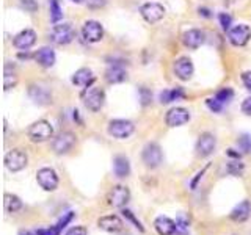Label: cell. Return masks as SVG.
I'll list each match as a JSON object with an SVG mask.
<instances>
[{
	"label": "cell",
	"instance_id": "6da1fadb",
	"mask_svg": "<svg viewBox=\"0 0 251 235\" xmlns=\"http://www.w3.org/2000/svg\"><path fill=\"white\" fill-rule=\"evenodd\" d=\"M83 105L91 111H99L106 102V92L99 87H88L82 92Z\"/></svg>",
	"mask_w": 251,
	"mask_h": 235
},
{
	"label": "cell",
	"instance_id": "7a4b0ae2",
	"mask_svg": "<svg viewBox=\"0 0 251 235\" xmlns=\"http://www.w3.org/2000/svg\"><path fill=\"white\" fill-rule=\"evenodd\" d=\"M27 133H29V138L33 141V143H44V141L52 138L54 127L49 121L39 119V121H35V123L29 127Z\"/></svg>",
	"mask_w": 251,
	"mask_h": 235
},
{
	"label": "cell",
	"instance_id": "3957f363",
	"mask_svg": "<svg viewBox=\"0 0 251 235\" xmlns=\"http://www.w3.org/2000/svg\"><path fill=\"white\" fill-rule=\"evenodd\" d=\"M5 166L6 169H10L11 173H18V171H22L27 163H29V157L22 151V149H11L5 154Z\"/></svg>",
	"mask_w": 251,
	"mask_h": 235
},
{
	"label": "cell",
	"instance_id": "277c9868",
	"mask_svg": "<svg viewBox=\"0 0 251 235\" xmlns=\"http://www.w3.org/2000/svg\"><path fill=\"white\" fill-rule=\"evenodd\" d=\"M135 130V126L129 119H113L108 123V133L116 140L129 138Z\"/></svg>",
	"mask_w": 251,
	"mask_h": 235
},
{
	"label": "cell",
	"instance_id": "5b68a950",
	"mask_svg": "<svg viewBox=\"0 0 251 235\" xmlns=\"http://www.w3.org/2000/svg\"><path fill=\"white\" fill-rule=\"evenodd\" d=\"M142 160H143L146 168H149V169L157 168L163 160L162 149H160V146L157 143L146 145L144 149H143V152H142Z\"/></svg>",
	"mask_w": 251,
	"mask_h": 235
},
{
	"label": "cell",
	"instance_id": "8992f818",
	"mask_svg": "<svg viewBox=\"0 0 251 235\" xmlns=\"http://www.w3.org/2000/svg\"><path fill=\"white\" fill-rule=\"evenodd\" d=\"M129 201H130V190L127 187H124V185H115L107 195L108 205L116 209H123Z\"/></svg>",
	"mask_w": 251,
	"mask_h": 235
},
{
	"label": "cell",
	"instance_id": "52a82bcc",
	"mask_svg": "<svg viewBox=\"0 0 251 235\" xmlns=\"http://www.w3.org/2000/svg\"><path fill=\"white\" fill-rule=\"evenodd\" d=\"M75 38V32L71 24H60L55 25L51 30V39L58 46H66Z\"/></svg>",
	"mask_w": 251,
	"mask_h": 235
},
{
	"label": "cell",
	"instance_id": "ba28073f",
	"mask_svg": "<svg viewBox=\"0 0 251 235\" xmlns=\"http://www.w3.org/2000/svg\"><path fill=\"white\" fill-rule=\"evenodd\" d=\"M75 145V135L72 132H60L52 141V151L58 155L68 154Z\"/></svg>",
	"mask_w": 251,
	"mask_h": 235
},
{
	"label": "cell",
	"instance_id": "9c48e42d",
	"mask_svg": "<svg viewBox=\"0 0 251 235\" xmlns=\"http://www.w3.org/2000/svg\"><path fill=\"white\" fill-rule=\"evenodd\" d=\"M36 181L39 187L46 191H55L58 188V176L52 168H41L36 173Z\"/></svg>",
	"mask_w": 251,
	"mask_h": 235
},
{
	"label": "cell",
	"instance_id": "30bf717a",
	"mask_svg": "<svg viewBox=\"0 0 251 235\" xmlns=\"http://www.w3.org/2000/svg\"><path fill=\"white\" fill-rule=\"evenodd\" d=\"M140 13H142V16H143V19L146 20V22L156 24L165 16V8H163V5H160V3L148 2V3L142 5Z\"/></svg>",
	"mask_w": 251,
	"mask_h": 235
},
{
	"label": "cell",
	"instance_id": "8fae6325",
	"mask_svg": "<svg viewBox=\"0 0 251 235\" xmlns=\"http://www.w3.org/2000/svg\"><path fill=\"white\" fill-rule=\"evenodd\" d=\"M228 38L231 41V44L242 47V46H245L251 38V28L245 24H239L229 30Z\"/></svg>",
	"mask_w": 251,
	"mask_h": 235
},
{
	"label": "cell",
	"instance_id": "7c38bea8",
	"mask_svg": "<svg viewBox=\"0 0 251 235\" xmlns=\"http://www.w3.org/2000/svg\"><path fill=\"white\" fill-rule=\"evenodd\" d=\"M190 121V111L182 107H174L165 116V123L168 127H179Z\"/></svg>",
	"mask_w": 251,
	"mask_h": 235
},
{
	"label": "cell",
	"instance_id": "4fadbf2b",
	"mask_svg": "<svg viewBox=\"0 0 251 235\" xmlns=\"http://www.w3.org/2000/svg\"><path fill=\"white\" fill-rule=\"evenodd\" d=\"M82 35L88 42H99L104 36V28L97 20H87L82 27Z\"/></svg>",
	"mask_w": 251,
	"mask_h": 235
},
{
	"label": "cell",
	"instance_id": "5bb4252c",
	"mask_svg": "<svg viewBox=\"0 0 251 235\" xmlns=\"http://www.w3.org/2000/svg\"><path fill=\"white\" fill-rule=\"evenodd\" d=\"M215 147H217V140L212 133H203L199 135L197 141V155L198 157H209L214 154Z\"/></svg>",
	"mask_w": 251,
	"mask_h": 235
},
{
	"label": "cell",
	"instance_id": "9a60e30c",
	"mask_svg": "<svg viewBox=\"0 0 251 235\" xmlns=\"http://www.w3.org/2000/svg\"><path fill=\"white\" fill-rule=\"evenodd\" d=\"M174 74L180 80H188L193 74V63L188 56H180L174 61Z\"/></svg>",
	"mask_w": 251,
	"mask_h": 235
},
{
	"label": "cell",
	"instance_id": "2e32d148",
	"mask_svg": "<svg viewBox=\"0 0 251 235\" xmlns=\"http://www.w3.org/2000/svg\"><path fill=\"white\" fill-rule=\"evenodd\" d=\"M35 42H36V33L30 28H25L20 33H18L15 39H13V44L15 47L20 49V51H27V49H30Z\"/></svg>",
	"mask_w": 251,
	"mask_h": 235
},
{
	"label": "cell",
	"instance_id": "e0dca14e",
	"mask_svg": "<svg viewBox=\"0 0 251 235\" xmlns=\"http://www.w3.org/2000/svg\"><path fill=\"white\" fill-rule=\"evenodd\" d=\"M97 226L106 232H120L123 229L124 223L118 215H107L97 219Z\"/></svg>",
	"mask_w": 251,
	"mask_h": 235
},
{
	"label": "cell",
	"instance_id": "ac0fdd59",
	"mask_svg": "<svg viewBox=\"0 0 251 235\" xmlns=\"http://www.w3.org/2000/svg\"><path fill=\"white\" fill-rule=\"evenodd\" d=\"M250 215H251V202L245 199V201L239 202L231 210V213H229V218H231L233 221H235V223H243L250 218Z\"/></svg>",
	"mask_w": 251,
	"mask_h": 235
},
{
	"label": "cell",
	"instance_id": "d6986e66",
	"mask_svg": "<svg viewBox=\"0 0 251 235\" xmlns=\"http://www.w3.org/2000/svg\"><path fill=\"white\" fill-rule=\"evenodd\" d=\"M154 227L159 235H173L176 234V221L168 217L160 215L156 218L154 221Z\"/></svg>",
	"mask_w": 251,
	"mask_h": 235
},
{
	"label": "cell",
	"instance_id": "ffe728a7",
	"mask_svg": "<svg viewBox=\"0 0 251 235\" xmlns=\"http://www.w3.org/2000/svg\"><path fill=\"white\" fill-rule=\"evenodd\" d=\"M29 96L30 99L38 105H49L52 102V96L46 88L43 87H36V85H32L29 90Z\"/></svg>",
	"mask_w": 251,
	"mask_h": 235
},
{
	"label": "cell",
	"instance_id": "44dd1931",
	"mask_svg": "<svg viewBox=\"0 0 251 235\" xmlns=\"http://www.w3.org/2000/svg\"><path fill=\"white\" fill-rule=\"evenodd\" d=\"M93 82H94L93 71L88 68H80L79 71H75V74L72 75V83L77 85V87H82V88L91 87Z\"/></svg>",
	"mask_w": 251,
	"mask_h": 235
},
{
	"label": "cell",
	"instance_id": "7402d4cb",
	"mask_svg": "<svg viewBox=\"0 0 251 235\" xmlns=\"http://www.w3.org/2000/svg\"><path fill=\"white\" fill-rule=\"evenodd\" d=\"M35 60L43 68H52L55 65V52L51 47H41L35 52Z\"/></svg>",
	"mask_w": 251,
	"mask_h": 235
},
{
	"label": "cell",
	"instance_id": "603a6c76",
	"mask_svg": "<svg viewBox=\"0 0 251 235\" xmlns=\"http://www.w3.org/2000/svg\"><path fill=\"white\" fill-rule=\"evenodd\" d=\"M113 173L118 179H124L130 174V163L129 159L124 155H116L113 159Z\"/></svg>",
	"mask_w": 251,
	"mask_h": 235
},
{
	"label": "cell",
	"instance_id": "cb8c5ba5",
	"mask_svg": "<svg viewBox=\"0 0 251 235\" xmlns=\"http://www.w3.org/2000/svg\"><path fill=\"white\" fill-rule=\"evenodd\" d=\"M182 41L188 49H198L204 42V35L203 32L197 30V28H192V30L184 33Z\"/></svg>",
	"mask_w": 251,
	"mask_h": 235
},
{
	"label": "cell",
	"instance_id": "d4e9b609",
	"mask_svg": "<svg viewBox=\"0 0 251 235\" xmlns=\"http://www.w3.org/2000/svg\"><path fill=\"white\" fill-rule=\"evenodd\" d=\"M126 78H127V72L120 65H113L106 71V80L108 83H121Z\"/></svg>",
	"mask_w": 251,
	"mask_h": 235
},
{
	"label": "cell",
	"instance_id": "484cf974",
	"mask_svg": "<svg viewBox=\"0 0 251 235\" xmlns=\"http://www.w3.org/2000/svg\"><path fill=\"white\" fill-rule=\"evenodd\" d=\"M3 207L8 213H16L22 209V201H20V198L16 195L5 193L3 195Z\"/></svg>",
	"mask_w": 251,
	"mask_h": 235
},
{
	"label": "cell",
	"instance_id": "4316f807",
	"mask_svg": "<svg viewBox=\"0 0 251 235\" xmlns=\"http://www.w3.org/2000/svg\"><path fill=\"white\" fill-rule=\"evenodd\" d=\"M184 90L182 88H173V90H163L160 92V102L162 104H170L173 101H178V99H182Z\"/></svg>",
	"mask_w": 251,
	"mask_h": 235
},
{
	"label": "cell",
	"instance_id": "83f0119b",
	"mask_svg": "<svg viewBox=\"0 0 251 235\" xmlns=\"http://www.w3.org/2000/svg\"><path fill=\"white\" fill-rule=\"evenodd\" d=\"M18 85V75L16 72L10 68V65L5 66V77H3V90L8 91L11 88H15Z\"/></svg>",
	"mask_w": 251,
	"mask_h": 235
},
{
	"label": "cell",
	"instance_id": "f1b7e54d",
	"mask_svg": "<svg viewBox=\"0 0 251 235\" xmlns=\"http://www.w3.org/2000/svg\"><path fill=\"white\" fill-rule=\"evenodd\" d=\"M188 226H190V218L185 213H179L176 218V232L180 235H185L188 232Z\"/></svg>",
	"mask_w": 251,
	"mask_h": 235
},
{
	"label": "cell",
	"instance_id": "f546056e",
	"mask_svg": "<svg viewBox=\"0 0 251 235\" xmlns=\"http://www.w3.org/2000/svg\"><path fill=\"white\" fill-rule=\"evenodd\" d=\"M243 169H245V165H243V163L239 162L237 159L233 160V162H229L228 166H226L228 174H231V176H242L243 174Z\"/></svg>",
	"mask_w": 251,
	"mask_h": 235
},
{
	"label": "cell",
	"instance_id": "4dcf8cb0",
	"mask_svg": "<svg viewBox=\"0 0 251 235\" xmlns=\"http://www.w3.org/2000/svg\"><path fill=\"white\" fill-rule=\"evenodd\" d=\"M61 18H63V11L60 8L58 0H51V19H52V22L54 24L60 22Z\"/></svg>",
	"mask_w": 251,
	"mask_h": 235
},
{
	"label": "cell",
	"instance_id": "1f68e13d",
	"mask_svg": "<svg viewBox=\"0 0 251 235\" xmlns=\"http://www.w3.org/2000/svg\"><path fill=\"white\" fill-rule=\"evenodd\" d=\"M237 145H239L240 151L243 154H251V135L243 133L242 137L237 140Z\"/></svg>",
	"mask_w": 251,
	"mask_h": 235
},
{
	"label": "cell",
	"instance_id": "d6a6232c",
	"mask_svg": "<svg viewBox=\"0 0 251 235\" xmlns=\"http://www.w3.org/2000/svg\"><path fill=\"white\" fill-rule=\"evenodd\" d=\"M233 97H234V91L231 88H223L217 92V94H215V99H217L218 102H221L223 105L228 104Z\"/></svg>",
	"mask_w": 251,
	"mask_h": 235
},
{
	"label": "cell",
	"instance_id": "836d02e7",
	"mask_svg": "<svg viewBox=\"0 0 251 235\" xmlns=\"http://www.w3.org/2000/svg\"><path fill=\"white\" fill-rule=\"evenodd\" d=\"M121 213H123V215H124V218H126V219H129V221H130L132 224H134V226L137 227V229H138V231H140V232H144V227L142 226V223H140V221H138V219L135 218V215H134V213H132L130 210H127V209H124V210H123Z\"/></svg>",
	"mask_w": 251,
	"mask_h": 235
},
{
	"label": "cell",
	"instance_id": "e575fe53",
	"mask_svg": "<svg viewBox=\"0 0 251 235\" xmlns=\"http://www.w3.org/2000/svg\"><path fill=\"white\" fill-rule=\"evenodd\" d=\"M74 217H75V213H74V212H68L66 215L63 217L57 224H55V227H57V229H58V232H61L63 229H65V227H66V226H68L69 223H71L72 219H74Z\"/></svg>",
	"mask_w": 251,
	"mask_h": 235
},
{
	"label": "cell",
	"instance_id": "d590c367",
	"mask_svg": "<svg viewBox=\"0 0 251 235\" xmlns=\"http://www.w3.org/2000/svg\"><path fill=\"white\" fill-rule=\"evenodd\" d=\"M138 94H140V102H142L143 107L151 104V101H152V92L148 88H144V87L140 88V90H138Z\"/></svg>",
	"mask_w": 251,
	"mask_h": 235
},
{
	"label": "cell",
	"instance_id": "8d00e7d4",
	"mask_svg": "<svg viewBox=\"0 0 251 235\" xmlns=\"http://www.w3.org/2000/svg\"><path fill=\"white\" fill-rule=\"evenodd\" d=\"M218 19H220V25H221V28L223 30H231V24H233V18L229 16L228 13H220V16H218Z\"/></svg>",
	"mask_w": 251,
	"mask_h": 235
},
{
	"label": "cell",
	"instance_id": "74e56055",
	"mask_svg": "<svg viewBox=\"0 0 251 235\" xmlns=\"http://www.w3.org/2000/svg\"><path fill=\"white\" fill-rule=\"evenodd\" d=\"M209 169V165H206L203 169H201V171H198V173L197 174H195V177H193V179H192V182H190V190H197V187H198V183H199V181L201 179H203V177H204V174H206V171Z\"/></svg>",
	"mask_w": 251,
	"mask_h": 235
},
{
	"label": "cell",
	"instance_id": "f35d334b",
	"mask_svg": "<svg viewBox=\"0 0 251 235\" xmlns=\"http://www.w3.org/2000/svg\"><path fill=\"white\" fill-rule=\"evenodd\" d=\"M206 104H207V107L209 108H211L214 113H220L221 110H223V104L221 102H218L217 99L215 97H211V99H207L206 101Z\"/></svg>",
	"mask_w": 251,
	"mask_h": 235
},
{
	"label": "cell",
	"instance_id": "ab89813d",
	"mask_svg": "<svg viewBox=\"0 0 251 235\" xmlns=\"http://www.w3.org/2000/svg\"><path fill=\"white\" fill-rule=\"evenodd\" d=\"M20 5H22V8H25L27 11H30V13L38 10L36 0H20Z\"/></svg>",
	"mask_w": 251,
	"mask_h": 235
},
{
	"label": "cell",
	"instance_id": "60d3db41",
	"mask_svg": "<svg viewBox=\"0 0 251 235\" xmlns=\"http://www.w3.org/2000/svg\"><path fill=\"white\" fill-rule=\"evenodd\" d=\"M65 235H88L87 227L83 226H74L71 229H68V232Z\"/></svg>",
	"mask_w": 251,
	"mask_h": 235
},
{
	"label": "cell",
	"instance_id": "b9f144b4",
	"mask_svg": "<svg viewBox=\"0 0 251 235\" xmlns=\"http://www.w3.org/2000/svg\"><path fill=\"white\" fill-rule=\"evenodd\" d=\"M108 0H87V3L90 8H93V10H97V8H104V6L107 5Z\"/></svg>",
	"mask_w": 251,
	"mask_h": 235
},
{
	"label": "cell",
	"instance_id": "7bdbcfd3",
	"mask_svg": "<svg viewBox=\"0 0 251 235\" xmlns=\"http://www.w3.org/2000/svg\"><path fill=\"white\" fill-rule=\"evenodd\" d=\"M61 232H58V229L55 226L52 227H47V229H38L36 235H60Z\"/></svg>",
	"mask_w": 251,
	"mask_h": 235
},
{
	"label": "cell",
	"instance_id": "ee69618b",
	"mask_svg": "<svg viewBox=\"0 0 251 235\" xmlns=\"http://www.w3.org/2000/svg\"><path fill=\"white\" fill-rule=\"evenodd\" d=\"M242 111L245 113L247 116H251V97H247L245 101L242 102Z\"/></svg>",
	"mask_w": 251,
	"mask_h": 235
},
{
	"label": "cell",
	"instance_id": "f6af8a7d",
	"mask_svg": "<svg viewBox=\"0 0 251 235\" xmlns=\"http://www.w3.org/2000/svg\"><path fill=\"white\" fill-rule=\"evenodd\" d=\"M242 82L248 90H251V71H247V72L242 74Z\"/></svg>",
	"mask_w": 251,
	"mask_h": 235
},
{
	"label": "cell",
	"instance_id": "bcb514c9",
	"mask_svg": "<svg viewBox=\"0 0 251 235\" xmlns=\"http://www.w3.org/2000/svg\"><path fill=\"white\" fill-rule=\"evenodd\" d=\"M226 155H228V157H233V159H237V160H239L240 157H242V154H240V152H235L234 149H228V151H226Z\"/></svg>",
	"mask_w": 251,
	"mask_h": 235
},
{
	"label": "cell",
	"instance_id": "7dc6e473",
	"mask_svg": "<svg viewBox=\"0 0 251 235\" xmlns=\"http://www.w3.org/2000/svg\"><path fill=\"white\" fill-rule=\"evenodd\" d=\"M198 13L201 14V16H204V18H211V11H209L207 8H199Z\"/></svg>",
	"mask_w": 251,
	"mask_h": 235
},
{
	"label": "cell",
	"instance_id": "c3c4849f",
	"mask_svg": "<svg viewBox=\"0 0 251 235\" xmlns=\"http://www.w3.org/2000/svg\"><path fill=\"white\" fill-rule=\"evenodd\" d=\"M19 235H36V232H32V231H25V229H22V231H20L19 232Z\"/></svg>",
	"mask_w": 251,
	"mask_h": 235
},
{
	"label": "cell",
	"instance_id": "681fc988",
	"mask_svg": "<svg viewBox=\"0 0 251 235\" xmlns=\"http://www.w3.org/2000/svg\"><path fill=\"white\" fill-rule=\"evenodd\" d=\"M72 2H74V3H82L83 0H72Z\"/></svg>",
	"mask_w": 251,
	"mask_h": 235
}]
</instances>
